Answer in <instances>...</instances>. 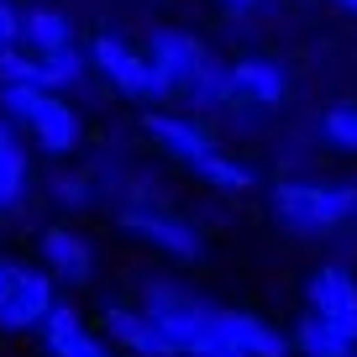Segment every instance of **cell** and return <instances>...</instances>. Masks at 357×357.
<instances>
[{"label": "cell", "mask_w": 357, "mask_h": 357, "mask_svg": "<svg viewBox=\"0 0 357 357\" xmlns=\"http://www.w3.org/2000/svg\"><path fill=\"white\" fill-rule=\"evenodd\" d=\"M137 305L158 326L168 357H289V331L252 310L211 305L178 279H147Z\"/></svg>", "instance_id": "6da1fadb"}, {"label": "cell", "mask_w": 357, "mask_h": 357, "mask_svg": "<svg viewBox=\"0 0 357 357\" xmlns=\"http://www.w3.org/2000/svg\"><path fill=\"white\" fill-rule=\"evenodd\" d=\"M142 132H147V142H153L158 153H168L184 174H195L200 184H211V190H221V195H247L257 184L252 163H242V158L190 111H168V105L142 111Z\"/></svg>", "instance_id": "7a4b0ae2"}, {"label": "cell", "mask_w": 357, "mask_h": 357, "mask_svg": "<svg viewBox=\"0 0 357 357\" xmlns=\"http://www.w3.org/2000/svg\"><path fill=\"white\" fill-rule=\"evenodd\" d=\"M0 116L16 126L26 147L47 158H74L84 147V116L74 111L68 95L53 89H26V84H0Z\"/></svg>", "instance_id": "3957f363"}, {"label": "cell", "mask_w": 357, "mask_h": 357, "mask_svg": "<svg viewBox=\"0 0 357 357\" xmlns=\"http://www.w3.org/2000/svg\"><path fill=\"white\" fill-rule=\"evenodd\" d=\"M273 221L300 236H331L357 221V184L347 178H279L268 190Z\"/></svg>", "instance_id": "277c9868"}, {"label": "cell", "mask_w": 357, "mask_h": 357, "mask_svg": "<svg viewBox=\"0 0 357 357\" xmlns=\"http://www.w3.org/2000/svg\"><path fill=\"white\" fill-rule=\"evenodd\" d=\"M116 226H121L126 236H137L142 247L174 257V263H195V257L205 252L200 226L184 221L178 211H168L163 200H153L142 184H126V190L116 195Z\"/></svg>", "instance_id": "5b68a950"}, {"label": "cell", "mask_w": 357, "mask_h": 357, "mask_svg": "<svg viewBox=\"0 0 357 357\" xmlns=\"http://www.w3.org/2000/svg\"><path fill=\"white\" fill-rule=\"evenodd\" d=\"M84 58H89V68H95V74H100L105 84L121 95V100L142 105V111H158V105L174 100V95H168V84H163V74L153 68V58H147L132 37H121V32H95V37H89V47H84Z\"/></svg>", "instance_id": "8992f818"}, {"label": "cell", "mask_w": 357, "mask_h": 357, "mask_svg": "<svg viewBox=\"0 0 357 357\" xmlns=\"http://www.w3.org/2000/svg\"><path fill=\"white\" fill-rule=\"evenodd\" d=\"M53 305H58V284L43 268L22 263V257H0V331L6 336L37 331Z\"/></svg>", "instance_id": "52a82bcc"}, {"label": "cell", "mask_w": 357, "mask_h": 357, "mask_svg": "<svg viewBox=\"0 0 357 357\" xmlns=\"http://www.w3.org/2000/svg\"><path fill=\"white\" fill-rule=\"evenodd\" d=\"M221 89H226V111L247 105V111H273L289 100V68L279 58L247 53L236 63H221Z\"/></svg>", "instance_id": "ba28073f"}, {"label": "cell", "mask_w": 357, "mask_h": 357, "mask_svg": "<svg viewBox=\"0 0 357 357\" xmlns=\"http://www.w3.org/2000/svg\"><path fill=\"white\" fill-rule=\"evenodd\" d=\"M89 74V58L84 47H68V53H22V47H11V53H0V84H26V89H53V95H68L74 84H84Z\"/></svg>", "instance_id": "9c48e42d"}, {"label": "cell", "mask_w": 357, "mask_h": 357, "mask_svg": "<svg viewBox=\"0 0 357 357\" xmlns=\"http://www.w3.org/2000/svg\"><path fill=\"white\" fill-rule=\"evenodd\" d=\"M305 315L326 321L331 331H342L347 342H357V273L347 263H326L305 279Z\"/></svg>", "instance_id": "30bf717a"}, {"label": "cell", "mask_w": 357, "mask_h": 357, "mask_svg": "<svg viewBox=\"0 0 357 357\" xmlns=\"http://www.w3.org/2000/svg\"><path fill=\"white\" fill-rule=\"evenodd\" d=\"M37 252H43V273L53 284H63V289H84L89 279H95V242H89L84 231H74V226H43V236H37Z\"/></svg>", "instance_id": "8fae6325"}, {"label": "cell", "mask_w": 357, "mask_h": 357, "mask_svg": "<svg viewBox=\"0 0 357 357\" xmlns=\"http://www.w3.org/2000/svg\"><path fill=\"white\" fill-rule=\"evenodd\" d=\"M37 336H43V352L47 357H116L111 342H105V336L95 331V326H89L68 300H58L53 310H47V321L37 326Z\"/></svg>", "instance_id": "7c38bea8"}, {"label": "cell", "mask_w": 357, "mask_h": 357, "mask_svg": "<svg viewBox=\"0 0 357 357\" xmlns=\"http://www.w3.org/2000/svg\"><path fill=\"white\" fill-rule=\"evenodd\" d=\"M16 47H22V53H37V58L79 47L74 16L58 11V6H47V0H37V6H22V32H16Z\"/></svg>", "instance_id": "4fadbf2b"}, {"label": "cell", "mask_w": 357, "mask_h": 357, "mask_svg": "<svg viewBox=\"0 0 357 357\" xmlns=\"http://www.w3.org/2000/svg\"><path fill=\"white\" fill-rule=\"evenodd\" d=\"M100 326L111 331V352L116 357H168L163 336H158V326L147 321L142 305H105L100 310Z\"/></svg>", "instance_id": "5bb4252c"}, {"label": "cell", "mask_w": 357, "mask_h": 357, "mask_svg": "<svg viewBox=\"0 0 357 357\" xmlns=\"http://www.w3.org/2000/svg\"><path fill=\"white\" fill-rule=\"evenodd\" d=\"M37 174H32V147L16 137V126L0 116V215H11L26 205Z\"/></svg>", "instance_id": "9a60e30c"}, {"label": "cell", "mask_w": 357, "mask_h": 357, "mask_svg": "<svg viewBox=\"0 0 357 357\" xmlns=\"http://www.w3.org/2000/svg\"><path fill=\"white\" fill-rule=\"evenodd\" d=\"M289 352H300V357H357V342H347L342 331H331L315 315H300L289 331Z\"/></svg>", "instance_id": "2e32d148"}, {"label": "cell", "mask_w": 357, "mask_h": 357, "mask_svg": "<svg viewBox=\"0 0 357 357\" xmlns=\"http://www.w3.org/2000/svg\"><path fill=\"white\" fill-rule=\"evenodd\" d=\"M47 195H53V205H63V211H95V205H100L95 174H79V168H58V174L47 178Z\"/></svg>", "instance_id": "e0dca14e"}, {"label": "cell", "mask_w": 357, "mask_h": 357, "mask_svg": "<svg viewBox=\"0 0 357 357\" xmlns=\"http://www.w3.org/2000/svg\"><path fill=\"white\" fill-rule=\"evenodd\" d=\"M321 137L336 153H357V100H342L321 116Z\"/></svg>", "instance_id": "ac0fdd59"}, {"label": "cell", "mask_w": 357, "mask_h": 357, "mask_svg": "<svg viewBox=\"0 0 357 357\" xmlns=\"http://www.w3.org/2000/svg\"><path fill=\"white\" fill-rule=\"evenodd\" d=\"M16 32H22V0H0V53L16 47Z\"/></svg>", "instance_id": "d6986e66"}, {"label": "cell", "mask_w": 357, "mask_h": 357, "mask_svg": "<svg viewBox=\"0 0 357 357\" xmlns=\"http://www.w3.org/2000/svg\"><path fill=\"white\" fill-rule=\"evenodd\" d=\"M221 6H226V11H252L257 0H221Z\"/></svg>", "instance_id": "ffe728a7"}, {"label": "cell", "mask_w": 357, "mask_h": 357, "mask_svg": "<svg viewBox=\"0 0 357 357\" xmlns=\"http://www.w3.org/2000/svg\"><path fill=\"white\" fill-rule=\"evenodd\" d=\"M331 6H342L347 16H357V0H331Z\"/></svg>", "instance_id": "44dd1931"}]
</instances>
